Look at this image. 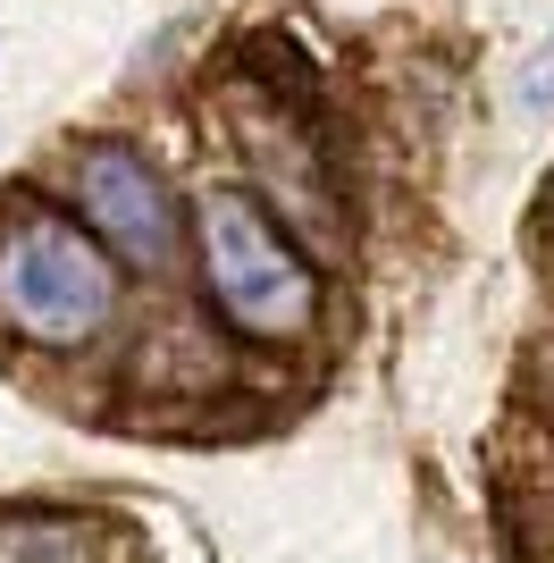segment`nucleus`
I'll return each instance as SVG.
<instances>
[{
    "label": "nucleus",
    "mask_w": 554,
    "mask_h": 563,
    "mask_svg": "<svg viewBox=\"0 0 554 563\" xmlns=\"http://www.w3.org/2000/svg\"><path fill=\"white\" fill-rule=\"evenodd\" d=\"M118 320V261L51 202L0 211V329L76 353Z\"/></svg>",
    "instance_id": "obj_2"
},
{
    "label": "nucleus",
    "mask_w": 554,
    "mask_h": 563,
    "mask_svg": "<svg viewBox=\"0 0 554 563\" xmlns=\"http://www.w3.org/2000/svg\"><path fill=\"white\" fill-rule=\"evenodd\" d=\"M193 261L202 295L235 336L253 345H302L320 329V261L277 228L244 186H210L193 202Z\"/></svg>",
    "instance_id": "obj_1"
},
{
    "label": "nucleus",
    "mask_w": 554,
    "mask_h": 563,
    "mask_svg": "<svg viewBox=\"0 0 554 563\" xmlns=\"http://www.w3.org/2000/svg\"><path fill=\"white\" fill-rule=\"evenodd\" d=\"M512 101H521V110H554V43H538L530 51V68H521V85H512Z\"/></svg>",
    "instance_id": "obj_5"
},
{
    "label": "nucleus",
    "mask_w": 554,
    "mask_h": 563,
    "mask_svg": "<svg viewBox=\"0 0 554 563\" xmlns=\"http://www.w3.org/2000/svg\"><path fill=\"white\" fill-rule=\"evenodd\" d=\"M244 152H253L261 194L277 202V228L302 235L311 253H336L345 244V202H336V177H328V152L311 143V126H295V118H244Z\"/></svg>",
    "instance_id": "obj_4"
},
{
    "label": "nucleus",
    "mask_w": 554,
    "mask_h": 563,
    "mask_svg": "<svg viewBox=\"0 0 554 563\" xmlns=\"http://www.w3.org/2000/svg\"><path fill=\"white\" fill-rule=\"evenodd\" d=\"M68 194H76V211H85V235L118 261V269L160 278L168 261L185 253V211H177V194L160 186V168L143 161L135 143H76Z\"/></svg>",
    "instance_id": "obj_3"
}]
</instances>
